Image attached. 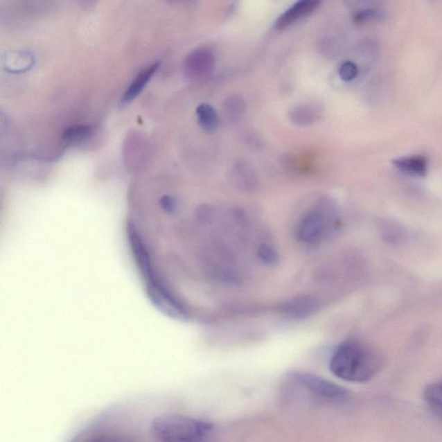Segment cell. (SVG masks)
<instances>
[{"label": "cell", "mask_w": 442, "mask_h": 442, "mask_svg": "<svg viewBox=\"0 0 442 442\" xmlns=\"http://www.w3.org/2000/svg\"><path fill=\"white\" fill-rule=\"evenodd\" d=\"M383 364V357L373 346L360 340L351 339L337 347L329 367L339 380L362 384L376 377Z\"/></svg>", "instance_id": "obj_1"}, {"label": "cell", "mask_w": 442, "mask_h": 442, "mask_svg": "<svg viewBox=\"0 0 442 442\" xmlns=\"http://www.w3.org/2000/svg\"><path fill=\"white\" fill-rule=\"evenodd\" d=\"M127 235L136 265L146 282L147 294L150 301L161 313L177 320H186L188 310L181 301L168 289L166 283L157 276L145 243L133 224H127Z\"/></svg>", "instance_id": "obj_2"}, {"label": "cell", "mask_w": 442, "mask_h": 442, "mask_svg": "<svg viewBox=\"0 0 442 442\" xmlns=\"http://www.w3.org/2000/svg\"><path fill=\"white\" fill-rule=\"evenodd\" d=\"M150 431L157 440L162 441L195 442L204 441L211 436L213 427L204 421L164 416L153 420Z\"/></svg>", "instance_id": "obj_3"}, {"label": "cell", "mask_w": 442, "mask_h": 442, "mask_svg": "<svg viewBox=\"0 0 442 442\" xmlns=\"http://www.w3.org/2000/svg\"><path fill=\"white\" fill-rule=\"evenodd\" d=\"M289 377L290 380L320 398L339 401L348 396V391L346 389L317 375L303 373V371H294L290 373Z\"/></svg>", "instance_id": "obj_4"}, {"label": "cell", "mask_w": 442, "mask_h": 442, "mask_svg": "<svg viewBox=\"0 0 442 442\" xmlns=\"http://www.w3.org/2000/svg\"><path fill=\"white\" fill-rule=\"evenodd\" d=\"M324 218L319 212H310L303 216L297 228V238L301 243L315 245L321 241L325 230Z\"/></svg>", "instance_id": "obj_5"}, {"label": "cell", "mask_w": 442, "mask_h": 442, "mask_svg": "<svg viewBox=\"0 0 442 442\" xmlns=\"http://www.w3.org/2000/svg\"><path fill=\"white\" fill-rule=\"evenodd\" d=\"M215 65V59L213 52L208 48H198L186 58L185 73L192 80L202 79L213 71Z\"/></svg>", "instance_id": "obj_6"}, {"label": "cell", "mask_w": 442, "mask_h": 442, "mask_svg": "<svg viewBox=\"0 0 442 442\" xmlns=\"http://www.w3.org/2000/svg\"><path fill=\"white\" fill-rule=\"evenodd\" d=\"M319 310L317 299L310 297H299L286 301L281 308L284 315L292 319H304L315 313Z\"/></svg>", "instance_id": "obj_7"}, {"label": "cell", "mask_w": 442, "mask_h": 442, "mask_svg": "<svg viewBox=\"0 0 442 442\" xmlns=\"http://www.w3.org/2000/svg\"><path fill=\"white\" fill-rule=\"evenodd\" d=\"M321 0H298L290 9L283 13L277 19L276 22V29L283 30L289 27L291 24L296 23L297 20L301 19L308 14L313 12L317 8Z\"/></svg>", "instance_id": "obj_8"}, {"label": "cell", "mask_w": 442, "mask_h": 442, "mask_svg": "<svg viewBox=\"0 0 442 442\" xmlns=\"http://www.w3.org/2000/svg\"><path fill=\"white\" fill-rule=\"evenodd\" d=\"M159 66V62L154 63V64L150 65L149 68L143 69V71L136 76L135 80H133L131 85L128 87V89L126 90L124 96H123V105H128L132 103V101L143 92L147 84L149 83L150 80H152L154 75H155Z\"/></svg>", "instance_id": "obj_9"}, {"label": "cell", "mask_w": 442, "mask_h": 442, "mask_svg": "<svg viewBox=\"0 0 442 442\" xmlns=\"http://www.w3.org/2000/svg\"><path fill=\"white\" fill-rule=\"evenodd\" d=\"M320 115L317 108L310 105H301L290 112V121L298 126H307L317 121Z\"/></svg>", "instance_id": "obj_10"}, {"label": "cell", "mask_w": 442, "mask_h": 442, "mask_svg": "<svg viewBox=\"0 0 442 442\" xmlns=\"http://www.w3.org/2000/svg\"><path fill=\"white\" fill-rule=\"evenodd\" d=\"M199 125L208 132H215L219 127V115L216 110L209 104L200 105L196 109Z\"/></svg>", "instance_id": "obj_11"}, {"label": "cell", "mask_w": 442, "mask_h": 442, "mask_svg": "<svg viewBox=\"0 0 442 442\" xmlns=\"http://www.w3.org/2000/svg\"><path fill=\"white\" fill-rule=\"evenodd\" d=\"M423 396L430 408L442 417V380L427 385Z\"/></svg>", "instance_id": "obj_12"}, {"label": "cell", "mask_w": 442, "mask_h": 442, "mask_svg": "<svg viewBox=\"0 0 442 442\" xmlns=\"http://www.w3.org/2000/svg\"><path fill=\"white\" fill-rule=\"evenodd\" d=\"M6 70L12 73H22L29 70L34 64L33 56L29 53H14L5 61Z\"/></svg>", "instance_id": "obj_13"}, {"label": "cell", "mask_w": 442, "mask_h": 442, "mask_svg": "<svg viewBox=\"0 0 442 442\" xmlns=\"http://www.w3.org/2000/svg\"><path fill=\"white\" fill-rule=\"evenodd\" d=\"M96 132V127L90 125L72 126L66 130L63 138L70 143H80L89 139Z\"/></svg>", "instance_id": "obj_14"}, {"label": "cell", "mask_w": 442, "mask_h": 442, "mask_svg": "<svg viewBox=\"0 0 442 442\" xmlns=\"http://www.w3.org/2000/svg\"><path fill=\"white\" fill-rule=\"evenodd\" d=\"M223 110L228 118L238 119L244 114L245 111V103L240 96H233L228 97L224 101Z\"/></svg>", "instance_id": "obj_15"}, {"label": "cell", "mask_w": 442, "mask_h": 442, "mask_svg": "<svg viewBox=\"0 0 442 442\" xmlns=\"http://www.w3.org/2000/svg\"><path fill=\"white\" fill-rule=\"evenodd\" d=\"M395 164L403 170L417 175H423L427 168L426 160L421 157L400 159L396 161Z\"/></svg>", "instance_id": "obj_16"}, {"label": "cell", "mask_w": 442, "mask_h": 442, "mask_svg": "<svg viewBox=\"0 0 442 442\" xmlns=\"http://www.w3.org/2000/svg\"><path fill=\"white\" fill-rule=\"evenodd\" d=\"M236 170V178L238 181H242L241 185H243L245 189H252L256 184V177L252 168L247 166L245 163L238 164V167L235 168Z\"/></svg>", "instance_id": "obj_17"}, {"label": "cell", "mask_w": 442, "mask_h": 442, "mask_svg": "<svg viewBox=\"0 0 442 442\" xmlns=\"http://www.w3.org/2000/svg\"><path fill=\"white\" fill-rule=\"evenodd\" d=\"M258 255L262 262L269 265H274L279 262V254L271 245L263 244L259 247Z\"/></svg>", "instance_id": "obj_18"}, {"label": "cell", "mask_w": 442, "mask_h": 442, "mask_svg": "<svg viewBox=\"0 0 442 442\" xmlns=\"http://www.w3.org/2000/svg\"><path fill=\"white\" fill-rule=\"evenodd\" d=\"M357 72H359V69H357L355 63L350 61L344 62L339 70L340 78L345 82H351V80L355 79Z\"/></svg>", "instance_id": "obj_19"}, {"label": "cell", "mask_w": 442, "mask_h": 442, "mask_svg": "<svg viewBox=\"0 0 442 442\" xmlns=\"http://www.w3.org/2000/svg\"><path fill=\"white\" fill-rule=\"evenodd\" d=\"M384 15L376 10H364L354 15L353 20L357 24L370 22L373 20H381Z\"/></svg>", "instance_id": "obj_20"}, {"label": "cell", "mask_w": 442, "mask_h": 442, "mask_svg": "<svg viewBox=\"0 0 442 442\" xmlns=\"http://www.w3.org/2000/svg\"><path fill=\"white\" fill-rule=\"evenodd\" d=\"M160 203L164 211L168 213H173L175 212V210H177V200L170 195H164L163 197L161 199Z\"/></svg>", "instance_id": "obj_21"}]
</instances>
